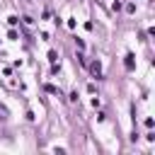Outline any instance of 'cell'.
Listing matches in <instances>:
<instances>
[{
  "mask_svg": "<svg viewBox=\"0 0 155 155\" xmlns=\"http://www.w3.org/2000/svg\"><path fill=\"white\" fill-rule=\"evenodd\" d=\"M90 73H92V75L99 80V78H102V65H99L97 61H92V63H90Z\"/></svg>",
  "mask_w": 155,
  "mask_h": 155,
  "instance_id": "1",
  "label": "cell"
},
{
  "mask_svg": "<svg viewBox=\"0 0 155 155\" xmlns=\"http://www.w3.org/2000/svg\"><path fill=\"white\" fill-rule=\"evenodd\" d=\"M48 61L56 63V61H58V53H56V51H48Z\"/></svg>",
  "mask_w": 155,
  "mask_h": 155,
  "instance_id": "3",
  "label": "cell"
},
{
  "mask_svg": "<svg viewBox=\"0 0 155 155\" xmlns=\"http://www.w3.org/2000/svg\"><path fill=\"white\" fill-rule=\"evenodd\" d=\"M124 65H126V70H133V68H136V63H133V53H126V61H124Z\"/></svg>",
  "mask_w": 155,
  "mask_h": 155,
  "instance_id": "2",
  "label": "cell"
},
{
  "mask_svg": "<svg viewBox=\"0 0 155 155\" xmlns=\"http://www.w3.org/2000/svg\"><path fill=\"white\" fill-rule=\"evenodd\" d=\"M46 92H51V94H58V87H56V85H46Z\"/></svg>",
  "mask_w": 155,
  "mask_h": 155,
  "instance_id": "4",
  "label": "cell"
},
{
  "mask_svg": "<svg viewBox=\"0 0 155 155\" xmlns=\"http://www.w3.org/2000/svg\"><path fill=\"white\" fill-rule=\"evenodd\" d=\"M5 119H7V109L0 104V121H5Z\"/></svg>",
  "mask_w": 155,
  "mask_h": 155,
  "instance_id": "5",
  "label": "cell"
}]
</instances>
